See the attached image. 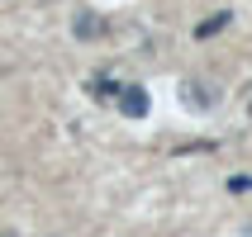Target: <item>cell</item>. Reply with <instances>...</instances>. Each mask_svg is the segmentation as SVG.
<instances>
[{
    "instance_id": "277c9868",
    "label": "cell",
    "mask_w": 252,
    "mask_h": 237,
    "mask_svg": "<svg viewBox=\"0 0 252 237\" xmlns=\"http://www.w3.org/2000/svg\"><path fill=\"white\" fill-rule=\"evenodd\" d=\"M228 24H233V14L219 10V14H210V19H200V24H195V38H214V33H219V28H228Z\"/></svg>"
},
{
    "instance_id": "5b68a950",
    "label": "cell",
    "mask_w": 252,
    "mask_h": 237,
    "mask_svg": "<svg viewBox=\"0 0 252 237\" xmlns=\"http://www.w3.org/2000/svg\"><path fill=\"white\" fill-rule=\"evenodd\" d=\"M228 190H233V195H248V190H252V176H233V181H228Z\"/></svg>"
},
{
    "instance_id": "7a4b0ae2",
    "label": "cell",
    "mask_w": 252,
    "mask_h": 237,
    "mask_svg": "<svg viewBox=\"0 0 252 237\" xmlns=\"http://www.w3.org/2000/svg\"><path fill=\"white\" fill-rule=\"evenodd\" d=\"M76 38H86V43H95V38H105V19H100V14H91V10H81L76 14Z\"/></svg>"
},
{
    "instance_id": "6da1fadb",
    "label": "cell",
    "mask_w": 252,
    "mask_h": 237,
    "mask_svg": "<svg viewBox=\"0 0 252 237\" xmlns=\"http://www.w3.org/2000/svg\"><path fill=\"white\" fill-rule=\"evenodd\" d=\"M119 109L128 119H148V90L143 85H119Z\"/></svg>"
},
{
    "instance_id": "3957f363",
    "label": "cell",
    "mask_w": 252,
    "mask_h": 237,
    "mask_svg": "<svg viewBox=\"0 0 252 237\" xmlns=\"http://www.w3.org/2000/svg\"><path fill=\"white\" fill-rule=\"evenodd\" d=\"M181 100H186V105H200V109H205V105H214V85H195V81H186V85H181Z\"/></svg>"
}]
</instances>
